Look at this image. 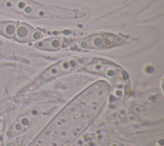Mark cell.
<instances>
[{
	"label": "cell",
	"mask_w": 164,
	"mask_h": 146,
	"mask_svg": "<svg viewBox=\"0 0 164 146\" xmlns=\"http://www.w3.org/2000/svg\"><path fill=\"white\" fill-rule=\"evenodd\" d=\"M110 85H90L62 107L28 146H70L94 123L108 102Z\"/></svg>",
	"instance_id": "1"
},
{
	"label": "cell",
	"mask_w": 164,
	"mask_h": 146,
	"mask_svg": "<svg viewBox=\"0 0 164 146\" xmlns=\"http://www.w3.org/2000/svg\"><path fill=\"white\" fill-rule=\"evenodd\" d=\"M3 6L31 18L54 17L60 19H78L85 15L83 12L77 10H70L53 6L43 5L23 0L7 1L3 4Z\"/></svg>",
	"instance_id": "2"
},
{
	"label": "cell",
	"mask_w": 164,
	"mask_h": 146,
	"mask_svg": "<svg viewBox=\"0 0 164 146\" xmlns=\"http://www.w3.org/2000/svg\"><path fill=\"white\" fill-rule=\"evenodd\" d=\"M90 57H76L58 62L44 70L38 79L37 85L40 86L60 76L71 72L89 64L94 60Z\"/></svg>",
	"instance_id": "3"
},
{
	"label": "cell",
	"mask_w": 164,
	"mask_h": 146,
	"mask_svg": "<svg viewBox=\"0 0 164 146\" xmlns=\"http://www.w3.org/2000/svg\"><path fill=\"white\" fill-rule=\"evenodd\" d=\"M43 38V34L26 23L17 24L15 40L20 42L39 41Z\"/></svg>",
	"instance_id": "4"
},
{
	"label": "cell",
	"mask_w": 164,
	"mask_h": 146,
	"mask_svg": "<svg viewBox=\"0 0 164 146\" xmlns=\"http://www.w3.org/2000/svg\"><path fill=\"white\" fill-rule=\"evenodd\" d=\"M78 46L82 50H96L103 48V34L88 35L78 42Z\"/></svg>",
	"instance_id": "5"
},
{
	"label": "cell",
	"mask_w": 164,
	"mask_h": 146,
	"mask_svg": "<svg viewBox=\"0 0 164 146\" xmlns=\"http://www.w3.org/2000/svg\"><path fill=\"white\" fill-rule=\"evenodd\" d=\"M35 45L39 50L53 51L59 50L62 48V42L59 38L52 37L37 41Z\"/></svg>",
	"instance_id": "6"
},
{
	"label": "cell",
	"mask_w": 164,
	"mask_h": 146,
	"mask_svg": "<svg viewBox=\"0 0 164 146\" xmlns=\"http://www.w3.org/2000/svg\"><path fill=\"white\" fill-rule=\"evenodd\" d=\"M17 23L14 21H0V35L8 39L14 38Z\"/></svg>",
	"instance_id": "7"
},
{
	"label": "cell",
	"mask_w": 164,
	"mask_h": 146,
	"mask_svg": "<svg viewBox=\"0 0 164 146\" xmlns=\"http://www.w3.org/2000/svg\"><path fill=\"white\" fill-rule=\"evenodd\" d=\"M103 36V48H109L117 45H122L124 43V39L119 36L105 33Z\"/></svg>",
	"instance_id": "8"
},
{
	"label": "cell",
	"mask_w": 164,
	"mask_h": 146,
	"mask_svg": "<svg viewBox=\"0 0 164 146\" xmlns=\"http://www.w3.org/2000/svg\"><path fill=\"white\" fill-rule=\"evenodd\" d=\"M3 44V42L1 41V40H0V45H2Z\"/></svg>",
	"instance_id": "9"
}]
</instances>
